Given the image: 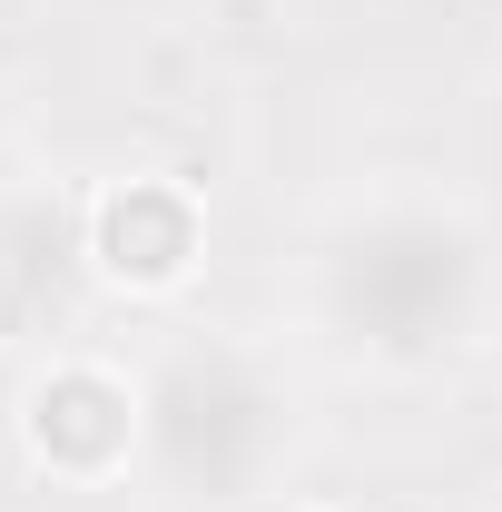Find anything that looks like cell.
<instances>
[{"label":"cell","mask_w":502,"mask_h":512,"mask_svg":"<svg viewBox=\"0 0 502 512\" xmlns=\"http://www.w3.org/2000/svg\"><path fill=\"white\" fill-rule=\"evenodd\" d=\"M306 325L355 375H434L493 325V237L463 197L375 188L306 237Z\"/></svg>","instance_id":"obj_1"},{"label":"cell","mask_w":502,"mask_h":512,"mask_svg":"<svg viewBox=\"0 0 502 512\" xmlns=\"http://www.w3.org/2000/svg\"><path fill=\"white\" fill-rule=\"evenodd\" d=\"M296 463V384L247 335H158L138 355V473L188 512H247Z\"/></svg>","instance_id":"obj_2"},{"label":"cell","mask_w":502,"mask_h":512,"mask_svg":"<svg viewBox=\"0 0 502 512\" xmlns=\"http://www.w3.org/2000/svg\"><path fill=\"white\" fill-rule=\"evenodd\" d=\"M20 453L60 493H109L138 473V375L109 355L60 345L40 375L20 384Z\"/></svg>","instance_id":"obj_3"},{"label":"cell","mask_w":502,"mask_h":512,"mask_svg":"<svg viewBox=\"0 0 502 512\" xmlns=\"http://www.w3.org/2000/svg\"><path fill=\"white\" fill-rule=\"evenodd\" d=\"M79 266H89V286H109L128 306H178L207 266V197L158 168L109 178L79 207Z\"/></svg>","instance_id":"obj_4"},{"label":"cell","mask_w":502,"mask_h":512,"mask_svg":"<svg viewBox=\"0 0 502 512\" xmlns=\"http://www.w3.org/2000/svg\"><path fill=\"white\" fill-rule=\"evenodd\" d=\"M296 512H345V503H296Z\"/></svg>","instance_id":"obj_5"}]
</instances>
